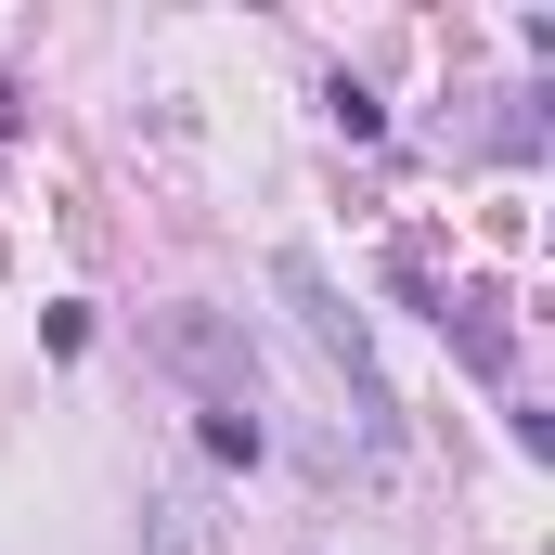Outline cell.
<instances>
[{
	"instance_id": "obj_1",
	"label": "cell",
	"mask_w": 555,
	"mask_h": 555,
	"mask_svg": "<svg viewBox=\"0 0 555 555\" xmlns=\"http://www.w3.org/2000/svg\"><path fill=\"white\" fill-rule=\"evenodd\" d=\"M272 284L297 297V323H310V349L349 375V414H362V452H401V401H388V375H375V336H362V310L336 297V272L310 259V246H284L272 259Z\"/></svg>"
},
{
	"instance_id": "obj_2",
	"label": "cell",
	"mask_w": 555,
	"mask_h": 555,
	"mask_svg": "<svg viewBox=\"0 0 555 555\" xmlns=\"http://www.w3.org/2000/svg\"><path fill=\"white\" fill-rule=\"evenodd\" d=\"M142 349H155L181 388H207L220 414H246V401H259V349H246V323H233V310H207V297H168V310L142 323Z\"/></svg>"
},
{
	"instance_id": "obj_3",
	"label": "cell",
	"mask_w": 555,
	"mask_h": 555,
	"mask_svg": "<svg viewBox=\"0 0 555 555\" xmlns=\"http://www.w3.org/2000/svg\"><path fill=\"white\" fill-rule=\"evenodd\" d=\"M142 555H220V491L207 478H168L142 504Z\"/></svg>"
},
{
	"instance_id": "obj_4",
	"label": "cell",
	"mask_w": 555,
	"mask_h": 555,
	"mask_svg": "<svg viewBox=\"0 0 555 555\" xmlns=\"http://www.w3.org/2000/svg\"><path fill=\"white\" fill-rule=\"evenodd\" d=\"M207 452L220 465H259V414H207Z\"/></svg>"
}]
</instances>
